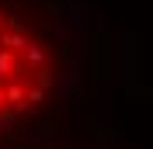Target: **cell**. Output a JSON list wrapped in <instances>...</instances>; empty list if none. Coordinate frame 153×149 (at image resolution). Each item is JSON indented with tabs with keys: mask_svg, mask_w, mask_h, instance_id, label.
Instances as JSON below:
<instances>
[{
	"mask_svg": "<svg viewBox=\"0 0 153 149\" xmlns=\"http://www.w3.org/2000/svg\"><path fill=\"white\" fill-rule=\"evenodd\" d=\"M59 66L49 31L18 0H0V128L35 111L56 87Z\"/></svg>",
	"mask_w": 153,
	"mask_h": 149,
	"instance_id": "1",
	"label": "cell"
}]
</instances>
